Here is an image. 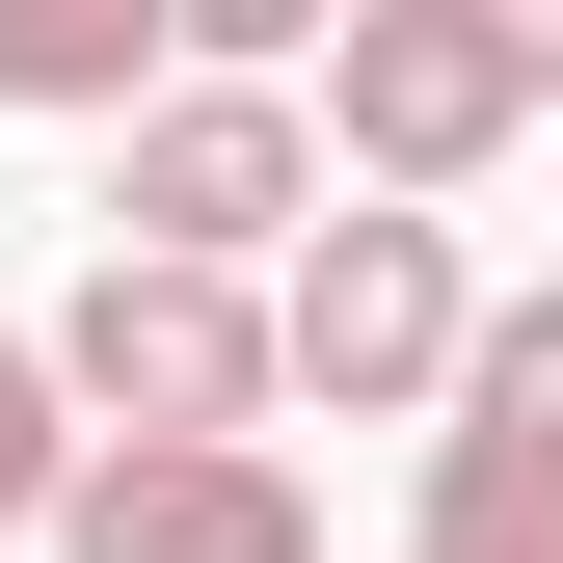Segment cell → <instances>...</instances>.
Returning a JSON list of instances; mask_svg holds the SVG:
<instances>
[{"mask_svg":"<svg viewBox=\"0 0 563 563\" xmlns=\"http://www.w3.org/2000/svg\"><path fill=\"white\" fill-rule=\"evenodd\" d=\"M268 349H296V402H349V430H402V402H456V349H483V268H456V216H349L268 268Z\"/></svg>","mask_w":563,"mask_h":563,"instance_id":"obj_4","label":"cell"},{"mask_svg":"<svg viewBox=\"0 0 563 563\" xmlns=\"http://www.w3.org/2000/svg\"><path fill=\"white\" fill-rule=\"evenodd\" d=\"M322 216H349V188H322V108L296 81H162V108L108 134V242L134 268H242V296H268Z\"/></svg>","mask_w":563,"mask_h":563,"instance_id":"obj_3","label":"cell"},{"mask_svg":"<svg viewBox=\"0 0 563 563\" xmlns=\"http://www.w3.org/2000/svg\"><path fill=\"white\" fill-rule=\"evenodd\" d=\"M54 510H81V402H54V349L0 322V537H54Z\"/></svg>","mask_w":563,"mask_h":563,"instance_id":"obj_8","label":"cell"},{"mask_svg":"<svg viewBox=\"0 0 563 563\" xmlns=\"http://www.w3.org/2000/svg\"><path fill=\"white\" fill-rule=\"evenodd\" d=\"M54 563H322V483L296 456H81Z\"/></svg>","mask_w":563,"mask_h":563,"instance_id":"obj_6","label":"cell"},{"mask_svg":"<svg viewBox=\"0 0 563 563\" xmlns=\"http://www.w3.org/2000/svg\"><path fill=\"white\" fill-rule=\"evenodd\" d=\"M162 81H188V27H134V0H0V108H108L134 134Z\"/></svg>","mask_w":563,"mask_h":563,"instance_id":"obj_7","label":"cell"},{"mask_svg":"<svg viewBox=\"0 0 563 563\" xmlns=\"http://www.w3.org/2000/svg\"><path fill=\"white\" fill-rule=\"evenodd\" d=\"M296 108H322V188L430 216V188H483V162L563 108V0H349Z\"/></svg>","mask_w":563,"mask_h":563,"instance_id":"obj_1","label":"cell"},{"mask_svg":"<svg viewBox=\"0 0 563 563\" xmlns=\"http://www.w3.org/2000/svg\"><path fill=\"white\" fill-rule=\"evenodd\" d=\"M27 349H54V402H81V456H268V402H296V349H268L242 268H134V242Z\"/></svg>","mask_w":563,"mask_h":563,"instance_id":"obj_2","label":"cell"},{"mask_svg":"<svg viewBox=\"0 0 563 563\" xmlns=\"http://www.w3.org/2000/svg\"><path fill=\"white\" fill-rule=\"evenodd\" d=\"M402 563H563V296H483L456 402H430V510Z\"/></svg>","mask_w":563,"mask_h":563,"instance_id":"obj_5","label":"cell"}]
</instances>
